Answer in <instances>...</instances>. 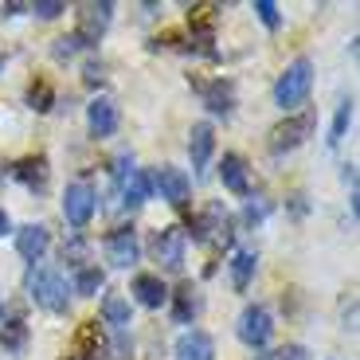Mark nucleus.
<instances>
[{
	"label": "nucleus",
	"mask_w": 360,
	"mask_h": 360,
	"mask_svg": "<svg viewBox=\"0 0 360 360\" xmlns=\"http://www.w3.org/2000/svg\"><path fill=\"white\" fill-rule=\"evenodd\" d=\"M27 294L36 306H44L47 314H67V297H71V286L59 270L51 266H32L27 270Z\"/></svg>",
	"instance_id": "f257e3e1"
},
{
	"label": "nucleus",
	"mask_w": 360,
	"mask_h": 360,
	"mask_svg": "<svg viewBox=\"0 0 360 360\" xmlns=\"http://www.w3.org/2000/svg\"><path fill=\"white\" fill-rule=\"evenodd\" d=\"M309 86H314V63L302 55V59H294V63L278 75V82H274V102H278L282 110H294L309 98Z\"/></svg>",
	"instance_id": "f03ea898"
},
{
	"label": "nucleus",
	"mask_w": 360,
	"mask_h": 360,
	"mask_svg": "<svg viewBox=\"0 0 360 360\" xmlns=\"http://www.w3.org/2000/svg\"><path fill=\"white\" fill-rule=\"evenodd\" d=\"M314 126H317L314 114H294L286 122H278V126L270 129V153H290V149H297V145L314 134Z\"/></svg>",
	"instance_id": "7ed1b4c3"
},
{
	"label": "nucleus",
	"mask_w": 360,
	"mask_h": 360,
	"mask_svg": "<svg viewBox=\"0 0 360 360\" xmlns=\"http://www.w3.org/2000/svg\"><path fill=\"white\" fill-rule=\"evenodd\" d=\"M94 207H98V196H94V188H90L86 180H75V184H67L63 192V219L71 227H86L90 216H94Z\"/></svg>",
	"instance_id": "20e7f679"
},
{
	"label": "nucleus",
	"mask_w": 360,
	"mask_h": 360,
	"mask_svg": "<svg viewBox=\"0 0 360 360\" xmlns=\"http://www.w3.org/2000/svg\"><path fill=\"white\" fill-rule=\"evenodd\" d=\"M184 247H188L184 227H161V231L153 235L149 251H153V259L161 262V270H180L184 266Z\"/></svg>",
	"instance_id": "39448f33"
},
{
	"label": "nucleus",
	"mask_w": 360,
	"mask_h": 360,
	"mask_svg": "<svg viewBox=\"0 0 360 360\" xmlns=\"http://www.w3.org/2000/svg\"><path fill=\"white\" fill-rule=\"evenodd\" d=\"M239 341L251 345V349H266V341L274 337V321H270V309L266 306H247L239 314Z\"/></svg>",
	"instance_id": "423d86ee"
},
{
	"label": "nucleus",
	"mask_w": 360,
	"mask_h": 360,
	"mask_svg": "<svg viewBox=\"0 0 360 360\" xmlns=\"http://www.w3.org/2000/svg\"><path fill=\"white\" fill-rule=\"evenodd\" d=\"M110 20H114V4L110 0H102V4H82L79 8V44H98L102 36H106Z\"/></svg>",
	"instance_id": "0eeeda50"
},
{
	"label": "nucleus",
	"mask_w": 360,
	"mask_h": 360,
	"mask_svg": "<svg viewBox=\"0 0 360 360\" xmlns=\"http://www.w3.org/2000/svg\"><path fill=\"white\" fill-rule=\"evenodd\" d=\"M153 188L161 192L165 204H172V207H188L192 180H188V172H184V169H172V165H165V169L153 176Z\"/></svg>",
	"instance_id": "6e6552de"
},
{
	"label": "nucleus",
	"mask_w": 360,
	"mask_h": 360,
	"mask_svg": "<svg viewBox=\"0 0 360 360\" xmlns=\"http://www.w3.org/2000/svg\"><path fill=\"white\" fill-rule=\"evenodd\" d=\"M137 255H141V243H137V231L134 227H114V231L106 235V259L110 266H134Z\"/></svg>",
	"instance_id": "1a4fd4ad"
},
{
	"label": "nucleus",
	"mask_w": 360,
	"mask_h": 360,
	"mask_svg": "<svg viewBox=\"0 0 360 360\" xmlns=\"http://www.w3.org/2000/svg\"><path fill=\"white\" fill-rule=\"evenodd\" d=\"M47 247H51V235H47L44 224H24V227L16 231V251H20V259L39 262V259L47 255Z\"/></svg>",
	"instance_id": "9d476101"
},
{
	"label": "nucleus",
	"mask_w": 360,
	"mask_h": 360,
	"mask_svg": "<svg viewBox=\"0 0 360 360\" xmlns=\"http://www.w3.org/2000/svg\"><path fill=\"white\" fill-rule=\"evenodd\" d=\"M212 153H216V129L207 126V122H196L188 134V157H192V169L204 172L207 161H212Z\"/></svg>",
	"instance_id": "9b49d317"
},
{
	"label": "nucleus",
	"mask_w": 360,
	"mask_h": 360,
	"mask_svg": "<svg viewBox=\"0 0 360 360\" xmlns=\"http://www.w3.org/2000/svg\"><path fill=\"white\" fill-rule=\"evenodd\" d=\"M102 352H106V341H102L98 321L79 325V333H75V349H71V360H102Z\"/></svg>",
	"instance_id": "f8f14e48"
},
{
	"label": "nucleus",
	"mask_w": 360,
	"mask_h": 360,
	"mask_svg": "<svg viewBox=\"0 0 360 360\" xmlns=\"http://www.w3.org/2000/svg\"><path fill=\"white\" fill-rule=\"evenodd\" d=\"M86 126L94 137H110L117 129V106L110 98H94L86 106Z\"/></svg>",
	"instance_id": "ddd939ff"
},
{
	"label": "nucleus",
	"mask_w": 360,
	"mask_h": 360,
	"mask_svg": "<svg viewBox=\"0 0 360 360\" xmlns=\"http://www.w3.org/2000/svg\"><path fill=\"white\" fill-rule=\"evenodd\" d=\"M176 360H216V341L204 329H192L176 341Z\"/></svg>",
	"instance_id": "4468645a"
},
{
	"label": "nucleus",
	"mask_w": 360,
	"mask_h": 360,
	"mask_svg": "<svg viewBox=\"0 0 360 360\" xmlns=\"http://www.w3.org/2000/svg\"><path fill=\"white\" fill-rule=\"evenodd\" d=\"M200 94H204V106L212 110V114H231L235 110V82L231 79H216L207 82V86H200Z\"/></svg>",
	"instance_id": "2eb2a0df"
},
{
	"label": "nucleus",
	"mask_w": 360,
	"mask_h": 360,
	"mask_svg": "<svg viewBox=\"0 0 360 360\" xmlns=\"http://www.w3.org/2000/svg\"><path fill=\"white\" fill-rule=\"evenodd\" d=\"M219 180H224V188H231L235 196H247V161L239 153H224Z\"/></svg>",
	"instance_id": "dca6fc26"
},
{
	"label": "nucleus",
	"mask_w": 360,
	"mask_h": 360,
	"mask_svg": "<svg viewBox=\"0 0 360 360\" xmlns=\"http://www.w3.org/2000/svg\"><path fill=\"white\" fill-rule=\"evenodd\" d=\"M188 24H192V36H196V44L204 47V51H212V27H216V4H196V8H188Z\"/></svg>",
	"instance_id": "f3484780"
},
{
	"label": "nucleus",
	"mask_w": 360,
	"mask_h": 360,
	"mask_svg": "<svg viewBox=\"0 0 360 360\" xmlns=\"http://www.w3.org/2000/svg\"><path fill=\"white\" fill-rule=\"evenodd\" d=\"M12 176L27 188H44L47 184V157H24V161L12 165Z\"/></svg>",
	"instance_id": "a211bd4d"
},
{
	"label": "nucleus",
	"mask_w": 360,
	"mask_h": 360,
	"mask_svg": "<svg viewBox=\"0 0 360 360\" xmlns=\"http://www.w3.org/2000/svg\"><path fill=\"white\" fill-rule=\"evenodd\" d=\"M134 294H137V302H141V306L157 309L165 297H169V290H165V282L157 278V274H137V278H134Z\"/></svg>",
	"instance_id": "6ab92c4d"
},
{
	"label": "nucleus",
	"mask_w": 360,
	"mask_h": 360,
	"mask_svg": "<svg viewBox=\"0 0 360 360\" xmlns=\"http://www.w3.org/2000/svg\"><path fill=\"white\" fill-rule=\"evenodd\" d=\"M122 180H126V184H122V196H126L129 207L145 204L149 192H153V180H149V172H141V169H129V176H122Z\"/></svg>",
	"instance_id": "aec40b11"
},
{
	"label": "nucleus",
	"mask_w": 360,
	"mask_h": 360,
	"mask_svg": "<svg viewBox=\"0 0 360 360\" xmlns=\"http://www.w3.org/2000/svg\"><path fill=\"white\" fill-rule=\"evenodd\" d=\"M0 345H4V352H12V356H20V352L27 349V321L20 314L4 321V329H0Z\"/></svg>",
	"instance_id": "412c9836"
},
{
	"label": "nucleus",
	"mask_w": 360,
	"mask_h": 360,
	"mask_svg": "<svg viewBox=\"0 0 360 360\" xmlns=\"http://www.w3.org/2000/svg\"><path fill=\"white\" fill-rule=\"evenodd\" d=\"M102 317H106V325L114 329V333H126L129 321H134V314H129V302H126V297H117V294H110L106 302H102Z\"/></svg>",
	"instance_id": "4be33fe9"
},
{
	"label": "nucleus",
	"mask_w": 360,
	"mask_h": 360,
	"mask_svg": "<svg viewBox=\"0 0 360 360\" xmlns=\"http://www.w3.org/2000/svg\"><path fill=\"white\" fill-rule=\"evenodd\" d=\"M196 314H200L196 286H192V282H180L176 294H172V317H176V321H192Z\"/></svg>",
	"instance_id": "5701e85b"
},
{
	"label": "nucleus",
	"mask_w": 360,
	"mask_h": 360,
	"mask_svg": "<svg viewBox=\"0 0 360 360\" xmlns=\"http://www.w3.org/2000/svg\"><path fill=\"white\" fill-rule=\"evenodd\" d=\"M251 274H255V251H239L231 259V286L243 294V290L251 286Z\"/></svg>",
	"instance_id": "b1692460"
},
{
	"label": "nucleus",
	"mask_w": 360,
	"mask_h": 360,
	"mask_svg": "<svg viewBox=\"0 0 360 360\" xmlns=\"http://www.w3.org/2000/svg\"><path fill=\"white\" fill-rule=\"evenodd\" d=\"M102 286H106V274H102L98 266H82L79 274H75V294H82V297L98 294Z\"/></svg>",
	"instance_id": "393cba45"
},
{
	"label": "nucleus",
	"mask_w": 360,
	"mask_h": 360,
	"mask_svg": "<svg viewBox=\"0 0 360 360\" xmlns=\"http://www.w3.org/2000/svg\"><path fill=\"white\" fill-rule=\"evenodd\" d=\"M27 106L39 110V114H47V110L55 106V90H51V82H47V79H36V82H32V86H27Z\"/></svg>",
	"instance_id": "a878e982"
},
{
	"label": "nucleus",
	"mask_w": 360,
	"mask_h": 360,
	"mask_svg": "<svg viewBox=\"0 0 360 360\" xmlns=\"http://www.w3.org/2000/svg\"><path fill=\"white\" fill-rule=\"evenodd\" d=\"M352 122V98H345L341 106H337V117H333V129H329V145H341L345 129H349Z\"/></svg>",
	"instance_id": "bb28decb"
},
{
	"label": "nucleus",
	"mask_w": 360,
	"mask_h": 360,
	"mask_svg": "<svg viewBox=\"0 0 360 360\" xmlns=\"http://www.w3.org/2000/svg\"><path fill=\"white\" fill-rule=\"evenodd\" d=\"M27 12H36L39 20H55L59 12H67V4H63V0H36Z\"/></svg>",
	"instance_id": "cd10ccee"
},
{
	"label": "nucleus",
	"mask_w": 360,
	"mask_h": 360,
	"mask_svg": "<svg viewBox=\"0 0 360 360\" xmlns=\"http://www.w3.org/2000/svg\"><path fill=\"white\" fill-rule=\"evenodd\" d=\"M255 12H259V20H262L266 27H278V24H282L278 4H274V0H259V4H255Z\"/></svg>",
	"instance_id": "c85d7f7f"
},
{
	"label": "nucleus",
	"mask_w": 360,
	"mask_h": 360,
	"mask_svg": "<svg viewBox=\"0 0 360 360\" xmlns=\"http://www.w3.org/2000/svg\"><path fill=\"white\" fill-rule=\"evenodd\" d=\"M79 36H63V39H55V47H51V55H55V59H71V55L75 51H79Z\"/></svg>",
	"instance_id": "c756f323"
},
{
	"label": "nucleus",
	"mask_w": 360,
	"mask_h": 360,
	"mask_svg": "<svg viewBox=\"0 0 360 360\" xmlns=\"http://www.w3.org/2000/svg\"><path fill=\"white\" fill-rule=\"evenodd\" d=\"M306 356H309V352L302 349V345H286L282 352H274V360H306Z\"/></svg>",
	"instance_id": "7c9ffc66"
},
{
	"label": "nucleus",
	"mask_w": 360,
	"mask_h": 360,
	"mask_svg": "<svg viewBox=\"0 0 360 360\" xmlns=\"http://www.w3.org/2000/svg\"><path fill=\"white\" fill-rule=\"evenodd\" d=\"M82 79H86L90 86H98V82H102V63H86V71H82Z\"/></svg>",
	"instance_id": "2f4dec72"
},
{
	"label": "nucleus",
	"mask_w": 360,
	"mask_h": 360,
	"mask_svg": "<svg viewBox=\"0 0 360 360\" xmlns=\"http://www.w3.org/2000/svg\"><path fill=\"white\" fill-rule=\"evenodd\" d=\"M266 216V204H247V224H259Z\"/></svg>",
	"instance_id": "473e14b6"
},
{
	"label": "nucleus",
	"mask_w": 360,
	"mask_h": 360,
	"mask_svg": "<svg viewBox=\"0 0 360 360\" xmlns=\"http://www.w3.org/2000/svg\"><path fill=\"white\" fill-rule=\"evenodd\" d=\"M8 231V216H4V212H0V235Z\"/></svg>",
	"instance_id": "72a5a7b5"
},
{
	"label": "nucleus",
	"mask_w": 360,
	"mask_h": 360,
	"mask_svg": "<svg viewBox=\"0 0 360 360\" xmlns=\"http://www.w3.org/2000/svg\"><path fill=\"white\" fill-rule=\"evenodd\" d=\"M259 360H274V352H266V356H259Z\"/></svg>",
	"instance_id": "f704fd0d"
},
{
	"label": "nucleus",
	"mask_w": 360,
	"mask_h": 360,
	"mask_svg": "<svg viewBox=\"0 0 360 360\" xmlns=\"http://www.w3.org/2000/svg\"><path fill=\"white\" fill-rule=\"evenodd\" d=\"M0 314H4V306H0Z\"/></svg>",
	"instance_id": "c9c22d12"
}]
</instances>
